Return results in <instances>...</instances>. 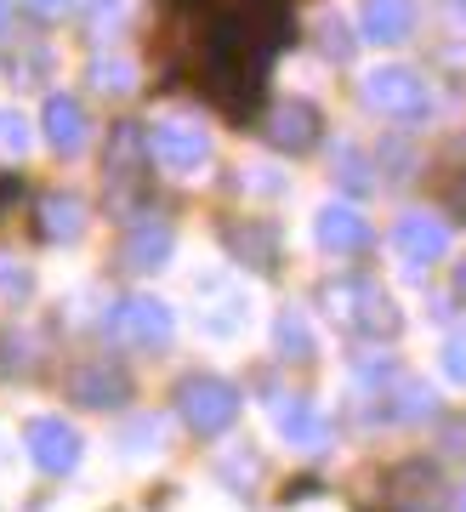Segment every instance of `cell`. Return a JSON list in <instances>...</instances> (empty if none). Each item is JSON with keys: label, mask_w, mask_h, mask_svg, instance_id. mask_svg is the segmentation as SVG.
I'll list each match as a JSON object with an SVG mask.
<instances>
[{"label": "cell", "mask_w": 466, "mask_h": 512, "mask_svg": "<svg viewBox=\"0 0 466 512\" xmlns=\"http://www.w3.org/2000/svg\"><path fill=\"white\" fill-rule=\"evenodd\" d=\"M324 313H330L347 336H364V342H381V336H398V330H404L398 302L381 291L370 274L330 279V285H324Z\"/></svg>", "instance_id": "cell-1"}, {"label": "cell", "mask_w": 466, "mask_h": 512, "mask_svg": "<svg viewBox=\"0 0 466 512\" xmlns=\"http://www.w3.org/2000/svg\"><path fill=\"white\" fill-rule=\"evenodd\" d=\"M177 416L188 421V433H199V439H222L239 421V387L222 382V376H182Z\"/></svg>", "instance_id": "cell-2"}, {"label": "cell", "mask_w": 466, "mask_h": 512, "mask_svg": "<svg viewBox=\"0 0 466 512\" xmlns=\"http://www.w3.org/2000/svg\"><path fill=\"white\" fill-rule=\"evenodd\" d=\"M381 507L387 512H449V484H444V467L427 456H410L387 467L381 478Z\"/></svg>", "instance_id": "cell-3"}, {"label": "cell", "mask_w": 466, "mask_h": 512, "mask_svg": "<svg viewBox=\"0 0 466 512\" xmlns=\"http://www.w3.org/2000/svg\"><path fill=\"white\" fill-rule=\"evenodd\" d=\"M364 103L387 120H421L432 103L427 80L410 69V63H387V69H370L364 74Z\"/></svg>", "instance_id": "cell-4"}, {"label": "cell", "mask_w": 466, "mask_h": 512, "mask_svg": "<svg viewBox=\"0 0 466 512\" xmlns=\"http://www.w3.org/2000/svg\"><path fill=\"white\" fill-rule=\"evenodd\" d=\"M143 143H148V165H160L171 177H188V171H199V165L211 160L205 126H188V120H160Z\"/></svg>", "instance_id": "cell-5"}, {"label": "cell", "mask_w": 466, "mask_h": 512, "mask_svg": "<svg viewBox=\"0 0 466 512\" xmlns=\"http://www.w3.org/2000/svg\"><path fill=\"white\" fill-rule=\"evenodd\" d=\"M108 330H114L126 348H165L171 330H177V319H171V308H165L160 296H126V302L114 308V319H108Z\"/></svg>", "instance_id": "cell-6"}, {"label": "cell", "mask_w": 466, "mask_h": 512, "mask_svg": "<svg viewBox=\"0 0 466 512\" xmlns=\"http://www.w3.org/2000/svg\"><path fill=\"white\" fill-rule=\"evenodd\" d=\"M370 399H376L381 421H427L432 416V387L421 376H410V370L387 365V359H381V382Z\"/></svg>", "instance_id": "cell-7"}, {"label": "cell", "mask_w": 466, "mask_h": 512, "mask_svg": "<svg viewBox=\"0 0 466 512\" xmlns=\"http://www.w3.org/2000/svg\"><path fill=\"white\" fill-rule=\"evenodd\" d=\"M319 126H324L319 103H307V97H285V103H273V109H268L262 137H268L279 154H307V148L319 143Z\"/></svg>", "instance_id": "cell-8"}, {"label": "cell", "mask_w": 466, "mask_h": 512, "mask_svg": "<svg viewBox=\"0 0 466 512\" xmlns=\"http://www.w3.org/2000/svg\"><path fill=\"white\" fill-rule=\"evenodd\" d=\"M23 439H29V456H35L40 473H74L80 467V433H74L69 421H57V416H35L29 427H23Z\"/></svg>", "instance_id": "cell-9"}, {"label": "cell", "mask_w": 466, "mask_h": 512, "mask_svg": "<svg viewBox=\"0 0 466 512\" xmlns=\"http://www.w3.org/2000/svg\"><path fill=\"white\" fill-rule=\"evenodd\" d=\"M143 165H148V143L137 126H114V143H108V200L131 205L143 194Z\"/></svg>", "instance_id": "cell-10"}, {"label": "cell", "mask_w": 466, "mask_h": 512, "mask_svg": "<svg viewBox=\"0 0 466 512\" xmlns=\"http://www.w3.org/2000/svg\"><path fill=\"white\" fill-rule=\"evenodd\" d=\"M69 399L86 404V410H114V404L131 399V376L108 359H86V365L69 370Z\"/></svg>", "instance_id": "cell-11"}, {"label": "cell", "mask_w": 466, "mask_h": 512, "mask_svg": "<svg viewBox=\"0 0 466 512\" xmlns=\"http://www.w3.org/2000/svg\"><path fill=\"white\" fill-rule=\"evenodd\" d=\"M171 251H177V234H171V222H131L126 239H120V268H131V274H154V268H165L171 262Z\"/></svg>", "instance_id": "cell-12"}, {"label": "cell", "mask_w": 466, "mask_h": 512, "mask_svg": "<svg viewBox=\"0 0 466 512\" xmlns=\"http://www.w3.org/2000/svg\"><path fill=\"white\" fill-rule=\"evenodd\" d=\"M393 245H398V256H404L410 268H432V262H444L449 256V222L427 217V211H410V217L398 222Z\"/></svg>", "instance_id": "cell-13"}, {"label": "cell", "mask_w": 466, "mask_h": 512, "mask_svg": "<svg viewBox=\"0 0 466 512\" xmlns=\"http://www.w3.org/2000/svg\"><path fill=\"white\" fill-rule=\"evenodd\" d=\"M273 427H279V439L296 444V450H307V456L330 444V421H324V416H319V404L302 399V393H290V399L273 404Z\"/></svg>", "instance_id": "cell-14"}, {"label": "cell", "mask_w": 466, "mask_h": 512, "mask_svg": "<svg viewBox=\"0 0 466 512\" xmlns=\"http://www.w3.org/2000/svg\"><path fill=\"white\" fill-rule=\"evenodd\" d=\"M222 239H228V251L239 256L245 268H256V274H273V268H279V228H273V222H262V217L228 222Z\"/></svg>", "instance_id": "cell-15"}, {"label": "cell", "mask_w": 466, "mask_h": 512, "mask_svg": "<svg viewBox=\"0 0 466 512\" xmlns=\"http://www.w3.org/2000/svg\"><path fill=\"white\" fill-rule=\"evenodd\" d=\"M370 222L353 211V205H324L319 211V245L324 251H336V256H359L370 251Z\"/></svg>", "instance_id": "cell-16"}, {"label": "cell", "mask_w": 466, "mask_h": 512, "mask_svg": "<svg viewBox=\"0 0 466 512\" xmlns=\"http://www.w3.org/2000/svg\"><path fill=\"white\" fill-rule=\"evenodd\" d=\"M364 40L376 46H398L415 35V0H364Z\"/></svg>", "instance_id": "cell-17"}, {"label": "cell", "mask_w": 466, "mask_h": 512, "mask_svg": "<svg viewBox=\"0 0 466 512\" xmlns=\"http://www.w3.org/2000/svg\"><path fill=\"white\" fill-rule=\"evenodd\" d=\"M46 143L57 148V154H80L86 148V109H80V97H46Z\"/></svg>", "instance_id": "cell-18"}, {"label": "cell", "mask_w": 466, "mask_h": 512, "mask_svg": "<svg viewBox=\"0 0 466 512\" xmlns=\"http://www.w3.org/2000/svg\"><path fill=\"white\" fill-rule=\"evenodd\" d=\"M86 228V205L74 200V194H52V200L40 205V239H80Z\"/></svg>", "instance_id": "cell-19"}, {"label": "cell", "mask_w": 466, "mask_h": 512, "mask_svg": "<svg viewBox=\"0 0 466 512\" xmlns=\"http://www.w3.org/2000/svg\"><path fill=\"white\" fill-rule=\"evenodd\" d=\"M273 342H279V353H285V359H296V365H307V359H313V330H307V319H302L296 308L279 313Z\"/></svg>", "instance_id": "cell-20"}, {"label": "cell", "mask_w": 466, "mask_h": 512, "mask_svg": "<svg viewBox=\"0 0 466 512\" xmlns=\"http://www.w3.org/2000/svg\"><path fill=\"white\" fill-rule=\"evenodd\" d=\"M336 183L347 188V194H370L376 188V177H370V154L353 143H336Z\"/></svg>", "instance_id": "cell-21"}, {"label": "cell", "mask_w": 466, "mask_h": 512, "mask_svg": "<svg viewBox=\"0 0 466 512\" xmlns=\"http://www.w3.org/2000/svg\"><path fill=\"white\" fill-rule=\"evenodd\" d=\"M91 86H97V92L126 97L131 86H137V69H131V57H97V63H91Z\"/></svg>", "instance_id": "cell-22"}, {"label": "cell", "mask_w": 466, "mask_h": 512, "mask_svg": "<svg viewBox=\"0 0 466 512\" xmlns=\"http://www.w3.org/2000/svg\"><path fill=\"white\" fill-rule=\"evenodd\" d=\"M23 148H29V131L12 109H0V160H18Z\"/></svg>", "instance_id": "cell-23"}, {"label": "cell", "mask_w": 466, "mask_h": 512, "mask_svg": "<svg viewBox=\"0 0 466 512\" xmlns=\"http://www.w3.org/2000/svg\"><path fill=\"white\" fill-rule=\"evenodd\" d=\"M324 57H336V63H347V57H353V35H347V23L341 18H324Z\"/></svg>", "instance_id": "cell-24"}, {"label": "cell", "mask_w": 466, "mask_h": 512, "mask_svg": "<svg viewBox=\"0 0 466 512\" xmlns=\"http://www.w3.org/2000/svg\"><path fill=\"white\" fill-rule=\"evenodd\" d=\"M444 370H449V382H461V387H466V325H461V330H449V342H444Z\"/></svg>", "instance_id": "cell-25"}, {"label": "cell", "mask_w": 466, "mask_h": 512, "mask_svg": "<svg viewBox=\"0 0 466 512\" xmlns=\"http://www.w3.org/2000/svg\"><path fill=\"white\" fill-rule=\"evenodd\" d=\"M126 12H131V0H91V29L103 35V23L114 29V23L126 18Z\"/></svg>", "instance_id": "cell-26"}, {"label": "cell", "mask_w": 466, "mask_h": 512, "mask_svg": "<svg viewBox=\"0 0 466 512\" xmlns=\"http://www.w3.org/2000/svg\"><path fill=\"white\" fill-rule=\"evenodd\" d=\"M18 6H23V12H35V18H63L74 0H18Z\"/></svg>", "instance_id": "cell-27"}, {"label": "cell", "mask_w": 466, "mask_h": 512, "mask_svg": "<svg viewBox=\"0 0 466 512\" xmlns=\"http://www.w3.org/2000/svg\"><path fill=\"white\" fill-rule=\"evenodd\" d=\"M12 6H18V0H0V35L12 29Z\"/></svg>", "instance_id": "cell-28"}, {"label": "cell", "mask_w": 466, "mask_h": 512, "mask_svg": "<svg viewBox=\"0 0 466 512\" xmlns=\"http://www.w3.org/2000/svg\"><path fill=\"white\" fill-rule=\"evenodd\" d=\"M6 200H18V183H12V177H0V205Z\"/></svg>", "instance_id": "cell-29"}, {"label": "cell", "mask_w": 466, "mask_h": 512, "mask_svg": "<svg viewBox=\"0 0 466 512\" xmlns=\"http://www.w3.org/2000/svg\"><path fill=\"white\" fill-rule=\"evenodd\" d=\"M455 296H461V302H466V262H461V268H455Z\"/></svg>", "instance_id": "cell-30"}, {"label": "cell", "mask_w": 466, "mask_h": 512, "mask_svg": "<svg viewBox=\"0 0 466 512\" xmlns=\"http://www.w3.org/2000/svg\"><path fill=\"white\" fill-rule=\"evenodd\" d=\"M461 512H466V495H461Z\"/></svg>", "instance_id": "cell-31"}]
</instances>
